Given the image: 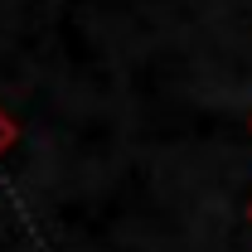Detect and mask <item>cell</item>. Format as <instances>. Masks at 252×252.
Here are the masks:
<instances>
[{
  "label": "cell",
  "mask_w": 252,
  "mask_h": 252,
  "mask_svg": "<svg viewBox=\"0 0 252 252\" xmlns=\"http://www.w3.org/2000/svg\"><path fill=\"white\" fill-rule=\"evenodd\" d=\"M248 223H252V204H248Z\"/></svg>",
  "instance_id": "7a4b0ae2"
},
{
  "label": "cell",
  "mask_w": 252,
  "mask_h": 252,
  "mask_svg": "<svg viewBox=\"0 0 252 252\" xmlns=\"http://www.w3.org/2000/svg\"><path fill=\"white\" fill-rule=\"evenodd\" d=\"M15 136H20V131H15V122L0 112V151H5V146H15Z\"/></svg>",
  "instance_id": "6da1fadb"
},
{
  "label": "cell",
  "mask_w": 252,
  "mask_h": 252,
  "mask_svg": "<svg viewBox=\"0 0 252 252\" xmlns=\"http://www.w3.org/2000/svg\"><path fill=\"white\" fill-rule=\"evenodd\" d=\"M248 126H252V122H248Z\"/></svg>",
  "instance_id": "3957f363"
}]
</instances>
